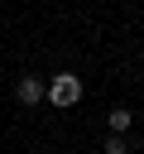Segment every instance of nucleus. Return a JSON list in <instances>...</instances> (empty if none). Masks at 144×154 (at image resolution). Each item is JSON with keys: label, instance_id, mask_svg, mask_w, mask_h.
<instances>
[{"label": "nucleus", "instance_id": "nucleus-1", "mask_svg": "<svg viewBox=\"0 0 144 154\" xmlns=\"http://www.w3.org/2000/svg\"><path fill=\"white\" fill-rule=\"evenodd\" d=\"M43 101H48L53 111H72V106L82 101V77H77V72H53V77L43 82Z\"/></svg>", "mask_w": 144, "mask_h": 154}, {"label": "nucleus", "instance_id": "nucleus-2", "mask_svg": "<svg viewBox=\"0 0 144 154\" xmlns=\"http://www.w3.org/2000/svg\"><path fill=\"white\" fill-rule=\"evenodd\" d=\"M14 101H19V106H29V111H34V106H38V101H43V77H34V72H24V77H19V82H14Z\"/></svg>", "mask_w": 144, "mask_h": 154}, {"label": "nucleus", "instance_id": "nucleus-3", "mask_svg": "<svg viewBox=\"0 0 144 154\" xmlns=\"http://www.w3.org/2000/svg\"><path fill=\"white\" fill-rule=\"evenodd\" d=\"M130 125H134V111H130V106H110V111H106V130H110V135H125Z\"/></svg>", "mask_w": 144, "mask_h": 154}, {"label": "nucleus", "instance_id": "nucleus-4", "mask_svg": "<svg viewBox=\"0 0 144 154\" xmlns=\"http://www.w3.org/2000/svg\"><path fill=\"white\" fill-rule=\"evenodd\" d=\"M101 154H134V149H130V140H125V135H106Z\"/></svg>", "mask_w": 144, "mask_h": 154}]
</instances>
